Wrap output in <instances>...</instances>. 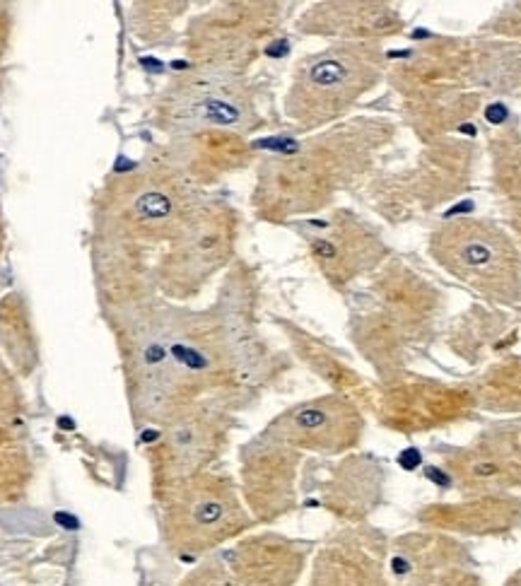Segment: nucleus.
<instances>
[{
    "mask_svg": "<svg viewBox=\"0 0 521 586\" xmlns=\"http://www.w3.org/2000/svg\"><path fill=\"white\" fill-rule=\"evenodd\" d=\"M166 106L174 119H189L210 126H237L246 114L241 104L227 97V89L203 82H191L189 89H181Z\"/></svg>",
    "mask_w": 521,
    "mask_h": 586,
    "instance_id": "6",
    "label": "nucleus"
},
{
    "mask_svg": "<svg viewBox=\"0 0 521 586\" xmlns=\"http://www.w3.org/2000/svg\"><path fill=\"white\" fill-rule=\"evenodd\" d=\"M244 526V512L239 507L229 483L217 478H196L174 495L166 531L183 550H208Z\"/></svg>",
    "mask_w": 521,
    "mask_h": 586,
    "instance_id": "2",
    "label": "nucleus"
},
{
    "mask_svg": "<svg viewBox=\"0 0 521 586\" xmlns=\"http://www.w3.org/2000/svg\"><path fill=\"white\" fill-rule=\"evenodd\" d=\"M215 434L217 432L210 427L206 418H193V420H186L179 427H174L164 449H159V451H166L162 453V459H164L162 468H166L164 473L169 476V480H179L186 473L196 470L210 456V444H213Z\"/></svg>",
    "mask_w": 521,
    "mask_h": 586,
    "instance_id": "7",
    "label": "nucleus"
},
{
    "mask_svg": "<svg viewBox=\"0 0 521 586\" xmlns=\"http://www.w3.org/2000/svg\"><path fill=\"white\" fill-rule=\"evenodd\" d=\"M275 427H283L280 437H285L287 442L333 451V449H340L352 442L355 412L343 401L326 398V401H316V403L292 410Z\"/></svg>",
    "mask_w": 521,
    "mask_h": 586,
    "instance_id": "4",
    "label": "nucleus"
},
{
    "mask_svg": "<svg viewBox=\"0 0 521 586\" xmlns=\"http://www.w3.org/2000/svg\"><path fill=\"white\" fill-rule=\"evenodd\" d=\"M374 61L360 48H331L302 61L287 97V111L300 126L338 116L371 80Z\"/></svg>",
    "mask_w": 521,
    "mask_h": 586,
    "instance_id": "1",
    "label": "nucleus"
},
{
    "mask_svg": "<svg viewBox=\"0 0 521 586\" xmlns=\"http://www.w3.org/2000/svg\"><path fill=\"white\" fill-rule=\"evenodd\" d=\"M495 261H497L495 246L482 241V237L478 234H454V232L446 234V251L442 263L463 277H475L482 270H490Z\"/></svg>",
    "mask_w": 521,
    "mask_h": 586,
    "instance_id": "8",
    "label": "nucleus"
},
{
    "mask_svg": "<svg viewBox=\"0 0 521 586\" xmlns=\"http://www.w3.org/2000/svg\"><path fill=\"white\" fill-rule=\"evenodd\" d=\"M232 557V574L241 586H285L300 572V555L285 543L249 540Z\"/></svg>",
    "mask_w": 521,
    "mask_h": 586,
    "instance_id": "5",
    "label": "nucleus"
},
{
    "mask_svg": "<svg viewBox=\"0 0 521 586\" xmlns=\"http://www.w3.org/2000/svg\"><path fill=\"white\" fill-rule=\"evenodd\" d=\"M229 244V222L222 213H203L196 220H186L179 232V244L164 261L162 280L172 290L200 282L222 261Z\"/></svg>",
    "mask_w": 521,
    "mask_h": 586,
    "instance_id": "3",
    "label": "nucleus"
},
{
    "mask_svg": "<svg viewBox=\"0 0 521 586\" xmlns=\"http://www.w3.org/2000/svg\"><path fill=\"white\" fill-rule=\"evenodd\" d=\"M488 119L492 121V123H499V121H505V119H507V109H505V106H499V104L490 106V109H488Z\"/></svg>",
    "mask_w": 521,
    "mask_h": 586,
    "instance_id": "9",
    "label": "nucleus"
}]
</instances>
